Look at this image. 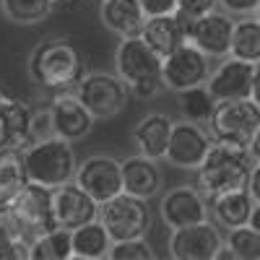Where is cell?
<instances>
[{"instance_id":"obj_30","label":"cell","mask_w":260,"mask_h":260,"mask_svg":"<svg viewBox=\"0 0 260 260\" xmlns=\"http://www.w3.org/2000/svg\"><path fill=\"white\" fill-rule=\"evenodd\" d=\"M234 57L260 62V21L255 16H242L234 24V39H232V52Z\"/></svg>"},{"instance_id":"obj_9","label":"cell","mask_w":260,"mask_h":260,"mask_svg":"<svg viewBox=\"0 0 260 260\" xmlns=\"http://www.w3.org/2000/svg\"><path fill=\"white\" fill-rule=\"evenodd\" d=\"M52 187L39 185V182H29L21 190L16 198L8 203L11 211L16 213V219L24 226L29 242H34L39 234H45L50 229L57 226L55 221V211H52Z\"/></svg>"},{"instance_id":"obj_18","label":"cell","mask_w":260,"mask_h":260,"mask_svg":"<svg viewBox=\"0 0 260 260\" xmlns=\"http://www.w3.org/2000/svg\"><path fill=\"white\" fill-rule=\"evenodd\" d=\"M99 203L76 182H65L55 187L52 192V211H55V221L62 229H78L83 224H89L99 219Z\"/></svg>"},{"instance_id":"obj_40","label":"cell","mask_w":260,"mask_h":260,"mask_svg":"<svg viewBox=\"0 0 260 260\" xmlns=\"http://www.w3.org/2000/svg\"><path fill=\"white\" fill-rule=\"evenodd\" d=\"M57 6H73V3H78V0H55Z\"/></svg>"},{"instance_id":"obj_12","label":"cell","mask_w":260,"mask_h":260,"mask_svg":"<svg viewBox=\"0 0 260 260\" xmlns=\"http://www.w3.org/2000/svg\"><path fill=\"white\" fill-rule=\"evenodd\" d=\"M211 213V201L201 192L198 185H177L161 195L159 216L167 229H182L190 224L206 221Z\"/></svg>"},{"instance_id":"obj_33","label":"cell","mask_w":260,"mask_h":260,"mask_svg":"<svg viewBox=\"0 0 260 260\" xmlns=\"http://www.w3.org/2000/svg\"><path fill=\"white\" fill-rule=\"evenodd\" d=\"M216 6H219V0H177V11L190 18L211 13V11H216Z\"/></svg>"},{"instance_id":"obj_34","label":"cell","mask_w":260,"mask_h":260,"mask_svg":"<svg viewBox=\"0 0 260 260\" xmlns=\"http://www.w3.org/2000/svg\"><path fill=\"white\" fill-rule=\"evenodd\" d=\"M219 6H221L226 13L242 18V16H255L260 0H219Z\"/></svg>"},{"instance_id":"obj_15","label":"cell","mask_w":260,"mask_h":260,"mask_svg":"<svg viewBox=\"0 0 260 260\" xmlns=\"http://www.w3.org/2000/svg\"><path fill=\"white\" fill-rule=\"evenodd\" d=\"M234 16L226 11H211L192 21L190 26V42L198 50H203L211 60H221L232 52L234 39Z\"/></svg>"},{"instance_id":"obj_28","label":"cell","mask_w":260,"mask_h":260,"mask_svg":"<svg viewBox=\"0 0 260 260\" xmlns=\"http://www.w3.org/2000/svg\"><path fill=\"white\" fill-rule=\"evenodd\" d=\"M55 0H0V11L16 26H34L50 18Z\"/></svg>"},{"instance_id":"obj_23","label":"cell","mask_w":260,"mask_h":260,"mask_svg":"<svg viewBox=\"0 0 260 260\" xmlns=\"http://www.w3.org/2000/svg\"><path fill=\"white\" fill-rule=\"evenodd\" d=\"M151 47H154L161 57H167L169 52H175L180 45H185L187 39V29L182 24V18L175 13H164V16H148L146 26L141 34Z\"/></svg>"},{"instance_id":"obj_32","label":"cell","mask_w":260,"mask_h":260,"mask_svg":"<svg viewBox=\"0 0 260 260\" xmlns=\"http://www.w3.org/2000/svg\"><path fill=\"white\" fill-rule=\"evenodd\" d=\"M110 260H154V250L146 242V237L122 240V242H112Z\"/></svg>"},{"instance_id":"obj_7","label":"cell","mask_w":260,"mask_h":260,"mask_svg":"<svg viewBox=\"0 0 260 260\" xmlns=\"http://www.w3.org/2000/svg\"><path fill=\"white\" fill-rule=\"evenodd\" d=\"M76 94L96 120L117 117L130 99L127 83L117 73H102V71L86 73L76 86Z\"/></svg>"},{"instance_id":"obj_8","label":"cell","mask_w":260,"mask_h":260,"mask_svg":"<svg viewBox=\"0 0 260 260\" xmlns=\"http://www.w3.org/2000/svg\"><path fill=\"white\" fill-rule=\"evenodd\" d=\"M211 57L198 50L192 42H185L180 45L175 52H169L161 62V81H164V89L169 91H185L190 86H201L208 83L211 76Z\"/></svg>"},{"instance_id":"obj_6","label":"cell","mask_w":260,"mask_h":260,"mask_svg":"<svg viewBox=\"0 0 260 260\" xmlns=\"http://www.w3.org/2000/svg\"><path fill=\"white\" fill-rule=\"evenodd\" d=\"M257 127H260V107L250 96L219 102L213 110L211 122H208L213 141L229 143V146H242V148L250 146Z\"/></svg>"},{"instance_id":"obj_4","label":"cell","mask_w":260,"mask_h":260,"mask_svg":"<svg viewBox=\"0 0 260 260\" xmlns=\"http://www.w3.org/2000/svg\"><path fill=\"white\" fill-rule=\"evenodd\" d=\"M24 161H26L29 180L39 182V185H47L52 190L65 185V182H73L76 169H78L73 141L52 136V133L34 138L24 148Z\"/></svg>"},{"instance_id":"obj_25","label":"cell","mask_w":260,"mask_h":260,"mask_svg":"<svg viewBox=\"0 0 260 260\" xmlns=\"http://www.w3.org/2000/svg\"><path fill=\"white\" fill-rule=\"evenodd\" d=\"M110 250L112 237L99 219L73 229V260H104L110 257Z\"/></svg>"},{"instance_id":"obj_21","label":"cell","mask_w":260,"mask_h":260,"mask_svg":"<svg viewBox=\"0 0 260 260\" xmlns=\"http://www.w3.org/2000/svg\"><path fill=\"white\" fill-rule=\"evenodd\" d=\"M252 208H255V198L250 195L247 187L226 190V192H219L211 198V216L219 224V229H224V232L250 224Z\"/></svg>"},{"instance_id":"obj_31","label":"cell","mask_w":260,"mask_h":260,"mask_svg":"<svg viewBox=\"0 0 260 260\" xmlns=\"http://www.w3.org/2000/svg\"><path fill=\"white\" fill-rule=\"evenodd\" d=\"M224 242L234 250L237 260H260V232L250 224L229 229Z\"/></svg>"},{"instance_id":"obj_5","label":"cell","mask_w":260,"mask_h":260,"mask_svg":"<svg viewBox=\"0 0 260 260\" xmlns=\"http://www.w3.org/2000/svg\"><path fill=\"white\" fill-rule=\"evenodd\" d=\"M99 221L107 226L112 242H122V240H138V237H146L151 232V206L146 198H138V195L130 192H120L112 201L102 203L99 208Z\"/></svg>"},{"instance_id":"obj_17","label":"cell","mask_w":260,"mask_h":260,"mask_svg":"<svg viewBox=\"0 0 260 260\" xmlns=\"http://www.w3.org/2000/svg\"><path fill=\"white\" fill-rule=\"evenodd\" d=\"M252 73L255 62L240 60L234 55H226L219 60V65L208 76V89L216 102H229V99H247L252 89Z\"/></svg>"},{"instance_id":"obj_16","label":"cell","mask_w":260,"mask_h":260,"mask_svg":"<svg viewBox=\"0 0 260 260\" xmlns=\"http://www.w3.org/2000/svg\"><path fill=\"white\" fill-rule=\"evenodd\" d=\"M34 122L37 115L31 104L3 91L0 96V148H26L37 138Z\"/></svg>"},{"instance_id":"obj_10","label":"cell","mask_w":260,"mask_h":260,"mask_svg":"<svg viewBox=\"0 0 260 260\" xmlns=\"http://www.w3.org/2000/svg\"><path fill=\"white\" fill-rule=\"evenodd\" d=\"M213 136L211 130H206L198 122H175L172 127V138H169V148H167V164L175 169H185V172H198V167L203 164V159L208 156V151L213 146Z\"/></svg>"},{"instance_id":"obj_42","label":"cell","mask_w":260,"mask_h":260,"mask_svg":"<svg viewBox=\"0 0 260 260\" xmlns=\"http://www.w3.org/2000/svg\"><path fill=\"white\" fill-rule=\"evenodd\" d=\"M0 96H3V89H0Z\"/></svg>"},{"instance_id":"obj_13","label":"cell","mask_w":260,"mask_h":260,"mask_svg":"<svg viewBox=\"0 0 260 260\" xmlns=\"http://www.w3.org/2000/svg\"><path fill=\"white\" fill-rule=\"evenodd\" d=\"M73 182L81 185L102 206L125 190L122 187V164H120V159L104 156V154L89 156V159L78 161Z\"/></svg>"},{"instance_id":"obj_14","label":"cell","mask_w":260,"mask_h":260,"mask_svg":"<svg viewBox=\"0 0 260 260\" xmlns=\"http://www.w3.org/2000/svg\"><path fill=\"white\" fill-rule=\"evenodd\" d=\"M50 133L68 138V141H83L86 136L91 133L94 127V115L86 110V104L78 99L76 91H55V96L50 99Z\"/></svg>"},{"instance_id":"obj_36","label":"cell","mask_w":260,"mask_h":260,"mask_svg":"<svg viewBox=\"0 0 260 260\" xmlns=\"http://www.w3.org/2000/svg\"><path fill=\"white\" fill-rule=\"evenodd\" d=\"M247 190L255 198V203H260V161L252 164V172H250V180H247Z\"/></svg>"},{"instance_id":"obj_29","label":"cell","mask_w":260,"mask_h":260,"mask_svg":"<svg viewBox=\"0 0 260 260\" xmlns=\"http://www.w3.org/2000/svg\"><path fill=\"white\" fill-rule=\"evenodd\" d=\"M216 102L211 89L206 83L201 86H190V89L180 91V110H182V117L190 120V122H198V125H208L211 117H213V110H216Z\"/></svg>"},{"instance_id":"obj_35","label":"cell","mask_w":260,"mask_h":260,"mask_svg":"<svg viewBox=\"0 0 260 260\" xmlns=\"http://www.w3.org/2000/svg\"><path fill=\"white\" fill-rule=\"evenodd\" d=\"M146 16H164L177 11V0H141Z\"/></svg>"},{"instance_id":"obj_38","label":"cell","mask_w":260,"mask_h":260,"mask_svg":"<svg viewBox=\"0 0 260 260\" xmlns=\"http://www.w3.org/2000/svg\"><path fill=\"white\" fill-rule=\"evenodd\" d=\"M247 151H250V156H252L255 161H260V127L255 130V136H252V141H250Z\"/></svg>"},{"instance_id":"obj_2","label":"cell","mask_w":260,"mask_h":260,"mask_svg":"<svg viewBox=\"0 0 260 260\" xmlns=\"http://www.w3.org/2000/svg\"><path fill=\"white\" fill-rule=\"evenodd\" d=\"M161 62L164 57L138 37H120L115 50V71L127 83V89L138 99H154L164 89L161 81Z\"/></svg>"},{"instance_id":"obj_19","label":"cell","mask_w":260,"mask_h":260,"mask_svg":"<svg viewBox=\"0 0 260 260\" xmlns=\"http://www.w3.org/2000/svg\"><path fill=\"white\" fill-rule=\"evenodd\" d=\"M172 127H175V120H169L161 112H148L143 115L133 130H130V138H133L138 154L164 161L167 159V148H169V138H172Z\"/></svg>"},{"instance_id":"obj_20","label":"cell","mask_w":260,"mask_h":260,"mask_svg":"<svg viewBox=\"0 0 260 260\" xmlns=\"http://www.w3.org/2000/svg\"><path fill=\"white\" fill-rule=\"evenodd\" d=\"M120 164H122V187H125V192L138 195V198H146V201L161 195L164 177H161V169L156 167V159L136 154V156L120 159Z\"/></svg>"},{"instance_id":"obj_37","label":"cell","mask_w":260,"mask_h":260,"mask_svg":"<svg viewBox=\"0 0 260 260\" xmlns=\"http://www.w3.org/2000/svg\"><path fill=\"white\" fill-rule=\"evenodd\" d=\"M250 99L260 107V62L255 65V73H252V89H250Z\"/></svg>"},{"instance_id":"obj_22","label":"cell","mask_w":260,"mask_h":260,"mask_svg":"<svg viewBox=\"0 0 260 260\" xmlns=\"http://www.w3.org/2000/svg\"><path fill=\"white\" fill-rule=\"evenodd\" d=\"M102 24L117 37H138L146 26V11L141 0H102Z\"/></svg>"},{"instance_id":"obj_24","label":"cell","mask_w":260,"mask_h":260,"mask_svg":"<svg viewBox=\"0 0 260 260\" xmlns=\"http://www.w3.org/2000/svg\"><path fill=\"white\" fill-rule=\"evenodd\" d=\"M29 182L24 148H0V206L11 203Z\"/></svg>"},{"instance_id":"obj_26","label":"cell","mask_w":260,"mask_h":260,"mask_svg":"<svg viewBox=\"0 0 260 260\" xmlns=\"http://www.w3.org/2000/svg\"><path fill=\"white\" fill-rule=\"evenodd\" d=\"M0 260H31V242L11 206H0Z\"/></svg>"},{"instance_id":"obj_3","label":"cell","mask_w":260,"mask_h":260,"mask_svg":"<svg viewBox=\"0 0 260 260\" xmlns=\"http://www.w3.org/2000/svg\"><path fill=\"white\" fill-rule=\"evenodd\" d=\"M255 159L250 156V151L242 146H229L216 141L208 151V156L195 172V185L201 187V192L211 201L213 195L247 187L250 172H252Z\"/></svg>"},{"instance_id":"obj_41","label":"cell","mask_w":260,"mask_h":260,"mask_svg":"<svg viewBox=\"0 0 260 260\" xmlns=\"http://www.w3.org/2000/svg\"><path fill=\"white\" fill-rule=\"evenodd\" d=\"M255 18H257V21H260V6H257V11H255Z\"/></svg>"},{"instance_id":"obj_27","label":"cell","mask_w":260,"mask_h":260,"mask_svg":"<svg viewBox=\"0 0 260 260\" xmlns=\"http://www.w3.org/2000/svg\"><path fill=\"white\" fill-rule=\"evenodd\" d=\"M31 260H73V232L55 226L31 242Z\"/></svg>"},{"instance_id":"obj_39","label":"cell","mask_w":260,"mask_h":260,"mask_svg":"<svg viewBox=\"0 0 260 260\" xmlns=\"http://www.w3.org/2000/svg\"><path fill=\"white\" fill-rule=\"evenodd\" d=\"M250 226H255V229L260 232V203H255V208H252V216H250Z\"/></svg>"},{"instance_id":"obj_11","label":"cell","mask_w":260,"mask_h":260,"mask_svg":"<svg viewBox=\"0 0 260 260\" xmlns=\"http://www.w3.org/2000/svg\"><path fill=\"white\" fill-rule=\"evenodd\" d=\"M224 237L216 221H198L182 229H172L169 234V257L175 260H216V252L221 250Z\"/></svg>"},{"instance_id":"obj_1","label":"cell","mask_w":260,"mask_h":260,"mask_svg":"<svg viewBox=\"0 0 260 260\" xmlns=\"http://www.w3.org/2000/svg\"><path fill=\"white\" fill-rule=\"evenodd\" d=\"M29 76L34 83L50 91L76 89L86 76L83 57L65 37H47L29 55Z\"/></svg>"}]
</instances>
